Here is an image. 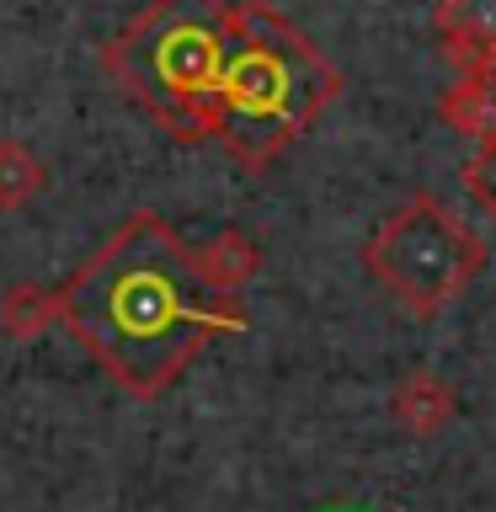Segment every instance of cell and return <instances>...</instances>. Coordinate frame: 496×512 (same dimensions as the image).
<instances>
[{
  "mask_svg": "<svg viewBox=\"0 0 496 512\" xmlns=\"http://www.w3.org/2000/svg\"><path fill=\"white\" fill-rule=\"evenodd\" d=\"M230 48V0H150L102 48V70L176 139H214V80Z\"/></svg>",
  "mask_w": 496,
  "mask_h": 512,
  "instance_id": "cell-3",
  "label": "cell"
},
{
  "mask_svg": "<svg viewBox=\"0 0 496 512\" xmlns=\"http://www.w3.org/2000/svg\"><path fill=\"white\" fill-rule=\"evenodd\" d=\"M256 262H262V256H256V246H251L246 235H219L214 246L203 251V267L214 272V278H219L224 288H235L240 278H251Z\"/></svg>",
  "mask_w": 496,
  "mask_h": 512,
  "instance_id": "cell-9",
  "label": "cell"
},
{
  "mask_svg": "<svg viewBox=\"0 0 496 512\" xmlns=\"http://www.w3.org/2000/svg\"><path fill=\"white\" fill-rule=\"evenodd\" d=\"M432 27L459 70H496V0H443Z\"/></svg>",
  "mask_w": 496,
  "mask_h": 512,
  "instance_id": "cell-5",
  "label": "cell"
},
{
  "mask_svg": "<svg viewBox=\"0 0 496 512\" xmlns=\"http://www.w3.org/2000/svg\"><path fill=\"white\" fill-rule=\"evenodd\" d=\"M459 182H464V192H470L480 208H486V214H496V139L480 144V155L464 160Z\"/></svg>",
  "mask_w": 496,
  "mask_h": 512,
  "instance_id": "cell-10",
  "label": "cell"
},
{
  "mask_svg": "<svg viewBox=\"0 0 496 512\" xmlns=\"http://www.w3.org/2000/svg\"><path fill=\"white\" fill-rule=\"evenodd\" d=\"M48 315H59L91 358L144 400L171 390L208 336L246 326L235 288H224L155 214L128 219L48 299Z\"/></svg>",
  "mask_w": 496,
  "mask_h": 512,
  "instance_id": "cell-1",
  "label": "cell"
},
{
  "mask_svg": "<svg viewBox=\"0 0 496 512\" xmlns=\"http://www.w3.org/2000/svg\"><path fill=\"white\" fill-rule=\"evenodd\" d=\"M443 123L464 139H496V70H459V86L443 96Z\"/></svg>",
  "mask_w": 496,
  "mask_h": 512,
  "instance_id": "cell-6",
  "label": "cell"
},
{
  "mask_svg": "<svg viewBox=\"0 0 496 512\" xmlns=\"http://www.w3.org/2000/svg\"><path fill=\"white\" fill-rule=\"evenodd\" d=\"M448 411H454V400H448V384H443V379H427V374L406 379V390L395 395V416L416 432V438L438 432V427L448 422Z\"/></svg>",
  "mask_w": 496,
  "mask_h": 512,
  "instance_id": "cell-7",
  "label": "cell"
},
{
  "mask_svg": "<svg viewBox=\"0 0 496 512\" xmlns=\"http://www.w3.org/2000/svg\"><path fill=\"white\" fill-rule=\"evenodd\" d=\"M342 91V70L267 0L230 6V48L214 80V139L240 166H272Z\"/></svg>",
  "mask_w": 496,
  "mask_h": 512,
  "instance_id": "cell-2",
  "label": "cell"
},
{
  "mask_svg": "<svg viewBox=\"0 0 496 512\" xmlns=\"http://www.w3.org/2000/svg\"><path fill=\"white\" fill-rule=\"evenodd\" d=\"M363 262L395 304H406L411 315H438L480 278L486 240L432 192H416L384 214Z\"/></svg>",
  "mask_w": 496,
  "mask_h": 512,
  "instance_id": "cell-4",
  "label": "cell"
},
{
  "mask_svg": "<svg viewBox=\"0 0 496 512\" xmlns=\"http://www.w3.org/2000/svg\"><path fill=\"white\" fill-rule=\"evenodd\" d=\"M43 187V160L27 144H0V208H22Z\"/></svg>",
  "mask_w": 496,
  "mask_h": 512,
  "instance_id": "cell-8",
  "label": "cell"
}]
</instances>
